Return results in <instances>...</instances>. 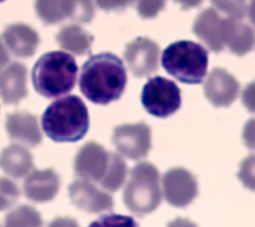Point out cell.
Listing matches in <instances>:
<instances>
[{
    "instance_id": "cell-1",
    "label": "cell",
    "mask_w": 255,
    "mask_h": 227,
    "mask_svg": "<svg viewBox=\"0 0 255 227\" xmlns=\"http://www.w3.org/2000/svg\"><path fill=\"white\" fill-rule=\"evenodd\" d=\"M83 95L97 105H108L119 100L127 85L123 61L112 53L90 57L83 65L79 81Z\"/></svg>"
},
{
    "instance_id": "cell-2",
    "label": "cell",
    "mask_w": 255,
    "mask_h": 227,
    "mask_svg": "<svg viewBox=\"0 0 255 227\" xmlns=\"http://www.w3.org/2000/svg\"><path fill=\"white\" fill-rule=\"evenodd\" d=\"M45 133L57 142H75L89 129V113L77 96H67L53 102L42 115Z\"/></svg>"
},
{
    "instance_id": "cell-3",
    "label": "cell",
    "mask_w": 255,
    "mask_h": 227,
    "mask_svg": "<svg viewBox=\"0 0 255 227\" xmlns=\"http://www.w3.org/2000/svg\"><path fill=\"white\" fill-rule=\"evenodd\" d=\"M78 66L68 53L53 51L44 54L32 70V82L37 93L45 98H57L71 92L76 84Z\"/></svg>"
},
{
    "instance_id": "cell-4",
    "label": "cell",
    "mask_w": 255,
    "mask_h": 227,
    "mask_svg": "<svg viewBox=\"0 0 255 227\" xmlns=\"http://www.w3.org/2000/svg\"><path fill=\"white\" fill-rule=\"evenodd\" d=\"M161 64L165 71L185 84H200L207 72L208 53L199 44L177 41L163 51Z\"/></svg>"
},
{
    "instance_id": "cell-5",
    "label": "cell",
    "mask_w": 255,
    "mask_h": 227,
    "mask_svg": "<svg viewBox=\"0 0 255 227\" xmlns=\"http://www.w3.org/2000/svg\"><path fill=\"white\" fill-rule=\"evenodd\" d=\"M124 202L136 216L155 210L161 202L159 172L149 162H139L129 172L124 190Z\"/></svg>"
},
{
    "instance_id": "cell-6",
    "label": "cell",
    "mask_w": 255,
    "mask_h": 227,
    "mask_svg": "<svg viewBox=\"0 0 255 227\" xmlns=\"http://www.w3.org/2000/svg\"><path fill=\"white\" fill-rule=\"evenodd\" d=\"M141 104L150 114L167 117L180 108V90L174 82L166 78L153 77L142 89Z\"/></svg>"
},
{
    "instance_id": "cell-7",
    "label": "cell",
    "mask_w": 255,
    "mask_h": 227,
    "mask_svg": "<svg viewBox=\"0 0 255 227\" xmlns=\"http://www.w3.org/2000/svg\"><path fill=\"white\" fill-rule=\"evenodd\" d=\"M112 141L122 155L137 160L145 157L151 148V129L143 121L121 124L115 127Z\"/></svg>"
},
{
    "instance_id": "cell-8",
    "label": "cell",
    "mask_w": 255,
    "mask_h": 227,
    "mask_svg": "<svg viewBox=\"0 0 255 227\" xmlns=\"http://www.w3.org/2000/svg\"><path fill=\"white\" fill-rule=\"evenodd\" d=\"M162 189L165 200L176 207L187 206L198 194L196 178L183 167H173L164 173Z\"/></svg>"
},
{
    "instance_id": "cell-9",
    "label": "cell",
    "mask_w": 255,
    "mask_h": 227,
    "mask_svg": "<svg viewBox=\"0 0 255 227\" xmlns=\"http://www.w3.org/2000/svg\"><path fill=\"white\" fill-rule=\"evenodd\" d=\"M110 155V151L95 141L84 144L75 157L76 174L82 179L100 183L108 170Z\"/></svg>"
},
{
    "instance_id": "cell-10",
    "label": "cell",
    "mask_w": 255,
    "mask_h": 227,
    "mask_svg": "<svg viewBox=\"0 0 255 227\" xmlns=\"http://www.w3.org/2000/svg\"><path fill=\"white\" fill-rule=\"evenodd\" d=\"M159 47L152 40L138 37L128 43L125 59L135 77H145L154 73L158 67Z\"/></svg>"
},
{
    "instance_id": "cell-11",
    "label": "cell",
    "mask_w": 255,
    "mask_h": 227,
    "mask_svg": "<svg viewBox=\"0 0 255 227\" xmlns=\"http://www.w3.org/2000/svg\"><path fill=\"white\" fill-rule=\"evenodd\" d=\"M69 197L75 206L88 213H101L114 207L109 193L85 179L75 180L69 185Z\"/></svg>"
},
{
    "instance_id": "cell-12",
    "label": "cell",
    "mask_w": 255,
    "mask_h": 227,
    "mask_svg": "<svg viewBox=\"0 0 255 227\" xmlns=\"http://www.w3.org/2000/svg\"><path fill=\"white\" fill-rule=\"evenodd\" d=\"M240 90L238 81L227 71L215 68L204 83V95L215 107H228L237 98Z\"/></svg>"
},
{
    "instance_id": "cell-13",
    "label": "cell",
    "mask_w": 255,
    "mask_h": 227,
    "mask_svg": "<svg viewBox=\"0 0 255 227\" xmlns=\"http://www.w3.org/2000/svg\"><path fill=\"white\" fill-rule=\"evenodd\" d=\"M60 188V177L52 168L34 170L26 178L24 192L27 198L34 202L51 201Z\"/></svg>"
},
{
    "instance_id": "cell-14",
    "label": "cell",
    "mask_w": 255,
    "mask_h": 227,
    "mask_svg": "<svg viewBox=\"0 0 255 227\" xmlns=\"http://www.w3.org/2000/svg\"><path fill=\"white\" fill-rule=\"evenodd\" d=\"M221 39L232 53L243 56L255 45V33L251 27L239 20L225 18L221 21Z\"/></svg>"
},
{
    "instance_id": "cell-15",
    "label": "cell",
    "mask_w": 255,
    "mask_h": 227,
    "mask_svg": "<svg viewBox=\"0 0 255 227\" xmlns=\"http://www.w3.org/2000/svg\"><path fill=\"white\" fill-rule=\"evenodd\" d=\"M27 95V69L12 63L0 73V97L5 104H18Z\"/></svg>"
},
{
    "instance_id": "cell-16",
    "label": "cell",
    "mask_w": 255,
    "mask_h": 227,
    "mask_svg": "<svg viewBox=\"0 0 255 227\" xmlns=\"http://www.w3.org/2000/svg\"><path fill=\"white\" fill-rule=\"evenodd\" d=\"M6 130L13 140L36 146L42 141L37 117L27 112H16L7 115Z\"/></svg>"
},
{
    "instance_id": "cell-17",
    "label": "cell",
    "mask_w": 255,
    "mask_h": 227,
    "mask_svg": "<svg viewBox=\"0 0 255 227\" xmlns=\"http://www.w3.org/2000/svg\"><path fill=\"white\" fill-rule=\"evenodd\" d=\"M2 38L11 53L20 58L34 55L39 44L37 32L26 24H11L7 26Z\"/></svg>"
},
{
    "instance_id": "cell-18",
    "label": "cell",
    "mask_w": 255,
    "mask_h": 227,
    "mask_svg": "<svg viewBox=\"0 0 255 227\" xmlns=\"http://www.w3.org/2000/svg\"><path fill=\"white\" fill-rule=\"evenodd\" d=\"M221 21L217 12L213 8H208L197 16L193 24L194 34L216 53L224 46L221 39Z\"/></svg>"
},
{
    "instance_id": "cell-19",
    "label": "cell",
    "mask_w": 255,
    "mask_h": 227,
    "mask_svg": "<svg viewBox=\"0 0 255 227\" xmlns=\"http://www.w3.org/2000/svg\"><path fill=\"white\" fill-rule=\"evenodd\" d=\"M33 156L24 146L11 144L0 153V167L8 175L21 178L33 169Z\"/></svg>"
},
{
    "instance_id": "cell-20",
    "label": "cell",
    "mask_w": 255,
    "mask_h": 227,
    "mask_svg": "<svg viewBox=\"0 0 255 227\" xmlns=\"http://www.w3.org/2000/svg\"><path fill=\"white\" fill-rule=\"evenodd\" d=\"M57 41L61 48L76 55L90 52L94 37L79 25H68L60 30Z\"/></svg>"
},
{
    "instance_id": "cell-21",
    "label": "cell",
    "mask_w": 255,
    "mask_h": 227,
    "mask_svg": "<svg viewBox=\"0 0 255 227\" xmlns=\"http://www.w3.org/2000/svg\"><path fill=\"white\" fill-rule=\"evenodd\" d=\"M38 17L46 24H57L66 18H73V0H35Z\"/></svg>"
},
{
    "instance_id": "cell-22",
    "label": "cell",
    "mask_w": 255,
    "mask_h": 227,
    "mask_svg": "<svg viewBox=\"0 0 255 227\" xmlns=\"http://www.w3.org/2000/svg\"><path fill=\"white\" fill-rule=\"evenodd\" d=\"M127 173L128 167L125 160L119 154L111 152L110 164L100 185L106 190L117 191L124 184Z\"/></svg>"
},
{
    "instance_id": "cell-23",
    "label": "cell",
    "mask_w": 255,
    "mask_h": 227,
    "mask_svg": "<svg viewBox=\"0 0 255 227\" xmlns=\"http://www.w3.org/2000/svg\"><path fill=\"white\" fill-rule=\"evenodd\" d=\"M42 223V218L34 207L21 205L6 215L4 227H41Z\"/></svg>"
},
{
    "instance_id": "cell-24",
    "label": "cell",
    "mask_w": 255,
    "mask_h": 227,
    "mask_svg": "<svg viewBox=\"0 0 255 227\" xmlns=\"http://www.w3.org/2000/svg\"><path fill=\"white\" fill-rule=\"evenodd\" d=\"M211 2L217 9L228 15V18L241 21L246 14L245 0H211Z\"/></svg>"
},
{
    "instance_id": "cell-25",
    "label": "cell",
    "mask_w": 255,
    "mask_h": 227,
    "mask_svg": "<svg viewBox=\"0 0 255 227\" xmlns=\"http://www.w3.org/2000/svg\"><path fill=\"white\" fill-rule=\"evenodd\" d=\"M20 192L11 180L0 177V211L10 208L19 199Z\"/></svg>"
},
{
    "instance_id": "cell-26",
    "label": "cell",
    "mask_w": 255,
    "mask_h": 227,
    "mask_svg": "<svg viewBox=\"0 0 255 227\" xmlns=\"http://www.w3.org/2000/svg\"><path fill=\"white\" fill-rule=\"evenodd\" d=\"M89 227H139L136 221L130 216L121 214H106L96 221L92 222Z\"/></svg>"
},
{
    "instance_id": "cell-27",
    "label": "cell",
    "mask_w": 255,
    "mask_h": 227,
    "mask_svg": "<svg viewBox=\"0 0 255 227\" xmlns=\"http://www.w3.org/2000/svg\"><path fill=\"white\" fill-rule=\"evenodd\" d=\"M237 176L245 187L255 191V154L247 156L240 162Z\"/></svg>"
},
{
    "instance_id": "cell-28",
    "label": "cell",
    "mask_w": 255,
    "mask_h": 227,
    "mask_svg": "<svg viewBox=\"0 0 255 227\" xmlns=\"http://www.w3.org/2000/svg\"><path fill=\"white\" fill-rule=\"evenodd\" d=\"M74 14L73 19L79 22H91L95 15L93 0H73Z\"/></svg>"
},
{
    "instance_id": "cell-29",
    "label": "cell",
    "mask_w": 255,
    "mask_h": 227,
    "mask_svg": "<svg viewBox=\"0 0 255 227\" xmlns=\"http://www.w3.org/2000/svg\"><path fill=\"white\" fill-rule=\"evenodd\" d=\"M165 2L166 0H138L136 9L142 18H153L164 7Z\"/></svg>"
},
{
    "instance_id": "cell-30",
    "label": "cell",
    "mask_w": 255,
    "mask_h": 227,
    "mask_svg": "<svg viewBox=\"0 0 255 227\" xmlns=\"http://www.w3.org/2000/svg\"><path fill=\"white\" fill-rule=\"evenodd\" d=\"M242 103L245 108L255 114V81L248 84L242 93Z\"/></svg>"
},
{
    "instance_id": "cell-31",
    "label": "cell",
    "mask_w": 255,
    "mask_h": 227,
    "mask_svg": "<svg viewBox=\"0 0 255 227\" xmlns=\"http://www.w3.org/2000/svg\"><path fill=\"white\" fill-rule=\"evenodd\" d=\"M242 137L245 145L248 148L255 150V118H251L246 122L243 128Z\"/></svg>"
},
{
    "instance_id": "cell-32",
    "label": "cell",
    "mask_w": 255,
    "mask_h": 227,
    "mask_svg": "<svg viewBox=\"0 0 255 227\" xmlns=\"http://www.w3.org/2000/svg\"><path fill=\"white\" fill-rule=\"evenodd\" d=\"M134 1L135 0H96L98 6L107 11L124 9L132 4Z\"/></svg>"
},
{
    "instance_id": "cell-33",
    "label": "cell",
    "mask_w": 255,
    "mask_h": 227,
    "mask_svg": "<svg viewBox=\"0 0 255 227\" xmlns=\"http://www.w3.org/2000/svg\"><path fill=\"white\" fill-rule=\"evenodd\" d=\"M49 227H80L78 222L70 217H58L50 222Z\"/></svg>"
},
{
    "instance_id": "cell-34",
    "label": "cell",
    "mask_w": 255,
    "mask_h": 227,
    "mask_svg": "<svg viewBox=\"0 0 255 227\" xmlns=\"http://www.w3.org/2000/svg\"><path fill=\"white\" fill-rule=\"evenodd\" d=\"M166 227H197V225L185 218H175L174 220L168 222Z\"/></svg>"
},
{
    "instance_id": "cell-35",
    "label": "cell",
    "mask_w": 255,
    "mask_h": 227,
    "mask_svg": "<svg viewBox=\"0 0 255 227\" xmlns=\"http://www.w3.org/2000/svg\"><path fill=\"white\" fill-rule=\"evenodd\" d=\"M8 62H9V54L0 40V71L7 65Z\"/></svg>"
},
{
    "instance_id": "cell-36",
    "label": "cell",
    "mask_w": 255,
    "mask_h": 227,
    "mask_svg": "<svg viewBox=\"0 0 255 227\" xmlns=\"http://www.w3.org/2000/svg\"><path fill=\"white\" fill-rule=\"evenodd\" d=\"M178 2L183 9H189L198 6L202 0H175Z\"/></svg>"
},
{
    "instance_id": "cell-37",
    "label": "cell",
    "mask_w": 255,
    "mask_h": 227,
    "mask_svg": "<svg viewBox=\"0 0 255 227\" xmlns=\"http://www.w3.org/2000/svg\"><path fill=\"white\" fill-rule=\"evenodd\" d=\"M248 15L251 23L255 26V0H252L250 2V5L248 7Z\"/></svg>"
},
{
    "instance_id": "cell-38",
    "label": "cell",
    "mask_w": 255,
    "mask_h": 227,
    "mask_svg": "<svg viewBox=\"0 0 255 227\" xmlns=\"http://www.w3.org/2000/svg\"><path fill=\"white\" fill-rule=\"evenodd\" d=\"M3 1H5V0H0V2H3Z\"/></svg>"
}]
</instances>
